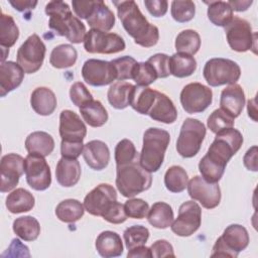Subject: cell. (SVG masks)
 I'll return each mask as SVG.
<instances>
[{
	"instance_id": "obj_1",
	"label": "cell",
	"mask_w": 258,
	"mask_h": 258,
	"mask_svg": "<svg viewBox=\"0 0 258 258\" xmlns=\"http://www.w3.org/2000/svg\"><path fill=\"white\" fill-rule=\"evenodd\" d=\"M243 144L242 133L229 128L217 133L207 154L200 160L199 170L202 177L211 183H217L223 176L229 160Z\"/></svg>"
},
{
	"instance_id": "obj_2",
	"label": "cell",
	"mask_w": 258,
	"mask_h": 258,
	"mask_svg": "<svg viewBox=\"0 0 258 258\" xmlns=\"http://www.w3.org/2000/svg\"><path fill=\"white\" fill-rule=\"evenodd\" d=\"M113 3L117 8L118 17L124 29L134 38L136 44L151 47L158 42V28L148 22L134 1H114Z\"/></svg>"
},
{
	"instance_id": "obj_3",
	"label": "cell",
	"mask_w": 258,
	"mask_h": 258,
	"mask_svg": "<svg viewBox=\"0 0 258 258\" xmlns=\"http://www.w3.org/2000/svg\"><path fill=\"white\" fill-rule=\"evenodd\" d=\"M45 14L49 16L48 26L57 35L64 36L73 43H81L87 34L85 24L73 15L70 6L62 1H50L45 5Z\"/></svg>"
},
{
	"instance_id": "obj_4",
	"label": "cell",
	"mask_w": 258,
	"mask_h": 258,
	"mask_svg": "<svg viewBox=\"0 0 258 258\" xmlns=\"http://www.w3.org/2000/svg\"><path fill=\"white\" fill-rule=\"evenodd\" d=\"M170 141L166 130L151 127L143 135V146L139 155V163L148 172H156L163 163L164 154Z\"/></svg>"
},
{
	"instance_id": "obj_5",
	"label": "cell",
	"mask_w": 258,
	"mask_h": 258,
	"mask_svg": "<svg viewBox=\"0 0 258 258\" xmlns=\"http://www.w3.org/2000/svg\"><path fill=\"white\" fill-rule=\"evenodd\" d=\"M151 183V173L141 166L139 159L117 166L116 186L123 197L133 198L147 190Z\"/></svg>"
},
{
	"instance_id": "obj_6",
	"label": "cell",
	"mask_w": 258,
	"mask_h": 258,
	"mask_svg": "<svg viewBox=\"0 0 258 258\" xmlns=\"http://www.w3.org/2000/svg\"><path fill=\"white\" fill-rule=\"evenodd\" d=\"M249 240V234L245 227L239 224H232L217 239L211 256L236 258L241 251L247 248Z\"/></svg>"
},
{
	"instance_id": "obj_7",
	"label": "cell",
	"mask_w": 258,
	"mask_h": 258,
	"mask_svg": "<svg viewBox=\"0 0 258 258\" xmlns=\"http://www.w3.org/2000/svg\"><path fill=\"white\" fill-rule=\"evenodd\" d=\"M203 75L211 87L236 84L241 76L239 64L231 59L214 57L209 59L204 67Z\"/></svg>"
},
{
	"instance_id": "obj_8",
	"label": "cell",
	"mask_w": 258,
	"mask_h": 258,
	"mask_svg": "<svg viewBox=\"0 0 258 258\" xmlns=\"http://www.w3.org/2000/svg\"><path fill=\"white\" fill-rule=\"evenodd\" d=\"M205 136L206 127L204 123L198 119L186 118L181 125L176 141L177 153L184 158L194 157L199 153Z\"/></svg>"
},
{
	"instance_id": "obj_9",
	"label": "cell",
	"mask_w": 258,
	"mask_h": 258,
	"mask_svg": "<svg viewBox=\"0 0 258 258\" xmlns=\"http://www.w3.org/2000/svg\"><path fill=\"white\" fill-rule=\"evenodd\" d=\"M45 45L37 34L30 35L17 50V63L25 74H34L42 66Z\"/></svg>"
},
{
	"instance_id": "obj_10",
	"label": "cell",
	"mask_w": 258,
	"mask_h": 258,
	"mask_svg": "<svg viewBox=\"0 0 258 258\" xmlns=\"http://www.w3.org/2000/svg\"><path fill=\"white\" fill-rule=\"evenodd\" d=\"M124 39L113 32L90 29L84 39V48L90 53L111 54L125 49Z\"/></svg>"
},
{
	"instance_id": "obj_11",
	"label": "cell",
	"mask_w": 258,
	"mask_h": 258,
	"mask_svg": "<svg viewBox=\"0 0 258 258\" xmlns=\"http://www.w3.org/2000/svg\"><path fill=\"white\" fill-rule=\"evenodd\" d=\"M225 33L228 44L233 50L245 52L255 48L256 32L252 31V27L247 20L234 16L225 27Z\"/></svg>"
},
{
	"instance_id": "obj_12",
	"label": "cell",
	"mask_w": 258,
	"mask_h": 258,
	"mask_svg": "<svg viewBox=\"0 0 258 258\" xmlns=\"http://www.w3.org/2000/svg\"><path fill=\"white\" fill-rule=\"evenodd\" d=\"M24 173L28 185L35 190H44L51 183L49 165L40 154L28 153L24 158Z\"/></svg>"
},
{
	"instance_id": "obj_13",
	"label": "cell",
	"mask_w": 258,
	"mask_h": 258,
	"mask_svg": "<svg viewBox=\"0 0 258 258\" xmlns=\"http://www.w3.org/2000/svg\"><path fill=\"white\" fill-rule=\"evenodd\" d=\"M212 90L201 83L187 84L180 92L181 106L188 114L204 112L212 104Z\"/></svg>"
},
{
	"instance_id": "obj_14",
	"label": "cell",
	"mask_w": 258,
	"mask_h": 258,
	"mask_svg": "<svg viewBox=\"0 0 258 258\" xmlns=\"http://www.w3.org/2000/svg\"><path fill=\"white\" fill-rule=\"evenodd\" d=\"M202 210L194 201L182 203L178 209V216L170 225L171 231L180 237L192 235L201 226Z\"/></svg>"
},
{
	"instance_id": "obj_15",
	"label": "cell",
	"mask_w": 258,
	"mask_h": 258,
	"mask_svg": "<svg viewBox=\"0 0 258 258\" xmlns=\"http://www.w3.org/2000/svg\"><path fill=\"white\" fill-rule=\"evenodd\" d=\"M116 202V189L109 183H100L85 197L84 208L93 216L103 217Z\"/></svg>"
},
{
	"instance_id": "obj_16",
	"label": "cell",
	"mask_w": 258,
	"mask_h": 258,
	"mask_svg": "<svg viewBox=\"0 0 258 258\" xmlns=\"http://www.w3.org/2000/svg\"><path fill=\"white\" fill-rule=\"evenodd\" d=\"M82 77L90 86L103 87L117 80V73L111 61L90 58L83 64Z\"/></svg>"
},
{
	"instance_id": "obj_17",
	"label": "cell",
	"mask_w": 258,
	"mask_h": 258,
	"mask_svg": "<svg viewBox=\"0 0 258 258\" xmlns=\"http://www.w3.org/2000/svg\"><path fill=\"white\" fill-rule=\"evenodd\" d=\"M188 196L201 203L206 209H214L221 202V189L218 183H211L202 176L196 175L187 182Z\"/></svg>"
},
{
	"instance_id": "obj_18",
	"label": "cell",
	"mask_w": 258,
	"mask_h": 258,
	"mask_svg": "<svg viewBox=\"0 0 258 258\" xmlns=\"http://www.w3.org/2000/svg\"><path fill=\"white\" fill-rule=\"evenodd\" d=\"M1 192L13 189L24 172V158L16 153H8L1 158Z\"/></svg>"
},
{
	"instance_id": "obj_19",
	"label": "cell",
	"mask_w": 258,
	"mask_h": 258,
	"mask_svg": "<svg viewBox=\"0 0 258 258\" xmlns=\"http://www.w3.org/2000/svg\"><path fill=\"white\" fill-rule=\"evenodd\" d=\"M59 135L61 141L83 142L87 135V127L77 113L63 110L59 115Z\"/></svg>"
},
{
	"instance_id": "obj_20",
	"label": "cell",
	"mask_w": 258,
	"mask_h": 258,
	"mask_svg": "<svg viewBox=\"0 0 258 258\" xmlns=\"http://www.w3.org/2000/svg\"><path fill=\"white\" fill-rule=\"evenodd\" d=\"M83 156L86 163L94 170L104 169L110 161V150L101 140H92L84 145Z\"/></svg>"
},
{
	"instance_id": "obj_21",
	"label": "cell",
	"mask_w": 258,
	"mask_h": 258,
	"mask_svg": "<svg viewBox=\"0 0 258 258\" xmlns=\"http://www.w3.org/2000/svg\"><path fill=\"white\" fill-rule=\"evenodd\" d=\"M245 105V94L242 87L238 84H232L221 93L220 106L232 118L238 117Z\"/></svg>"
},
{
	"instance_id": "obj_22",
	"label": "cell",
	"mask_w": 258,
	"mask_h": 258,
	"mask_svg": "<svg viewBox=\"0 0 258 258\" xmlns=\"http://www.w3.org/2000/svg\"><path fill=\"white\" fill-rule=\"evenodd\" d=\"M148 115L154 121L171 124L177 118V110L173 102L165 94L156 91L155 99Z\"/></svg>"
},
{
	"instance_id": "obj_23",
	"label": "cell",
	"mask_w": 258,
	"mask_h": 258,
	"mask_svg": "<svg viewBox=\"0 0 258 258\" xmlns=\"http://www.w3.org/2000/svg\"><path fill=\"white\" fill-rule=\"evenodd\" d=\"M24 74L18 63L11 60L2 61L0 66V96L4 97L18 88L23 81Z\"/></svg>"
},
{
	"instance_id": "obj_24",
	"label": "cell",
	"mask_w": 258,
	"mask_h": 258,
	"mask_svg": "<svg viewBox=\"0 0 258 258\" xmlns=\"http://www.w3.org/2000/svg\"><path fill=\"white\" fill-rule=\"evenodd\" d=\"M55 177L57 182L64 187L78 183L81 177V164L77 159L61 157L56 164Z\"/></svg>"
},
{
	"instance_id": "obj_25",
	"label": "cell",
	"mask_w": 258,
	"mask_h": 258,
	"mask_svg": "<svg viewBox=\"0 0 258 258\" xmlns=\"http://www.w3.org/2000/svg\"><path fill=\"white\" fill-rule=\"evenodd\" d=\"M56 97L54 93L46 87H38L34 89L30 97V105L32 109L41 116L52 114L56 108Z\"/></svg>"
},
{
	"instance_id": "obj_26",
	"label": "cell",
	"mask_w": 258,
	"mask_h": 258,
	"mask_svg": "<svg viewBox=\"0 0 258 258\" xmlns=\"http://www.w3.org/2000/svg\"><path fill=\"white\" fill-rule=\"evenodd\" d=\"M96 250L105 258L118 257L123 253L121 237L113 231H104L96 239Z\"/></svg>"
},
{
	"instance_id": "obj_27",
	"label": "cell",
	"mask_w": 258,
	"mask_h": 258,
	"mask_svg": "<svg viewBox=\"0 0 258 258\" xmlns=\"http://www.w3.org/2000/svg\"><path fill=\"white\" fill-rule=\"evenodd\" d=\"M87 23L93 29L109 31L115 25V16L102 0H97L95 1L94 8L87 19Z\"/></svg>"
},
{
	"instance_id": "obj_28",
	"label": "cell",
	"mask_w": 258,
	"mask_h": 258,
	"mask_svg": "<svg viewBox=\"0 0 258 258\" xmlns=\"http://www.w3.org/2000/svg\"><path fill=\"white\" fill-rule=\"evenodd\" d=\"M35 200L33 195L25 188L19 187L11 191L6 198V208L12 214L25 213L34 207Z\"/></svg>"
},
{
	"instance_id": "obj_29",
	"label": "cell",
	"mask_w": 258,
	"mask_h": 258,
	"mask_svg": "<svg viewBox=\"0 0 258 258\" xmlns=\"http://www.w3.org/2000/svg\"><path fill=\"white\" fill-rule=\"evenodd\" d=\"M156 91L149 87L134 86L131 95L129 106H131L137 113L142 115H148V112L155 99Z\"/></svg>"
},
{
	"instance_id": "obj_30",
	"label": "cell",
	"mask_w": 258,
	"mask_h": 258,
	"mask_svg": "<svg viewBox=\"0 0 258 258\" xmlns=\"http://www.w3.org/2000/svg\"><path fill=\"white\" fill-rule=\"evenodd\" d=\"M25 148L29 153H37L45 157L53 151L54 140L46 132L35 131L26 137Z\"/></svg>"
},
{
	"instance_id": "obj_31",
	"label": "cell",
	"mask_w": 258,
	"mask_h": 258,
	"mask_svg": "<svg viewBox=\"0 0 258 258\" xmlns=\"http://www.w3.org/2000/svg\"><path fill=\"white\" fill-rule=\"evenodd\" d=\"M84 121L91 127H101L108 121V113L103 104L98 100H91L80 107Z\"/></svg>"
},
{
	"instance_id": "obj_32",
	"label": "cell",
	"mask_w": 258,
	"mask_h": 258,
	"mask_svg": "<svg viewBox=\"0 0 258 258\" xmlns=\"http://www.w3.org/2000/svg\"><path fill=\"white\" fill-rule=\"evenodd\" d=\"M147 221L154 228L166 229L172 224L173 211L166 203H154L148 211Z\"/></svg>"
},
{
	"instance_id": "obj_33",
	"label": "cell",
	"mask_w": 258,
	"mask_h": 258,
	"mask_svg": "<svg viewBox=\"0 0 258 258\" xmlns=\"http://www.w3.org/2000/svg\"><path fill=\"white\" fill-rule=\"evenodd\" d=\"M134 85L125 81H117L108 90V101L110 105L118 110L129 106L130 95Z\"/></svg>"
},
{
	"instance_id": "obj_34",
	"label": "cell",
	"mask_w": 258,
	"mask_h": 258,
	"mask_svg": "<svg viewBox=\"0 0 258 258\" xmlns=\"http://www.w3.org/2000/svg\"><path fill=\"white\" fill-rule=\"evenodd\" d=\"M12 229L16 236L27 242L36 240L40 234V225L32 216H24L15 219Z\"/></svg>"
},
{
	"instance_id": "obj_35",
	"label": "cell",
	"mask_w": 258,
	"mask_h": 258,
	"mask_svg": "<svg viewBox=\"0 0 258 258\" xmlns=\"http://www.w3.org/2000/svg\"><path fill=\"white\" fill-rule=\"evenodd\" d=\"M197 70V60L192 55L176 52L169 57L170 75L176 78H185Z\"/></svg>"
},
{
	"instance_id": "obj_36",
	"label": "cell",
	"mask_w": 258,
	"mask_h": 258,
	"mask_svg": "<svg viewBox=\"0 0 258 258\" xmlns=\"http://www.w3.org/2000/svg\"><path fill=\"white\" fill-rule=\"evenodd\" d=\"M208 4V18L216 26L226 27L231 20L233 19V10L228 4L224 1H205Z\"/></svg>"
},
{
	"instance_id": "obj_37",
	"label": "cell",
	"mask_w": 258,
	"mask_h": 258,
	"mask_svg": "<svg viewBox=\"0 0 258 258\" xmlns=\"http://www.w3.org/2000/svg\"><path fill=\"white\" fill-rule=\"evenodd\" d=\"M85 208L78 200L69 199L60 202L55 208L56 218L64 223H75L84 216Z\"/></svg>"
},
{
	"instance_id": "obj_38",
	"label": "cell",
	"mask_w": 258,
	"mask_h": 258,
	"mask_svg": "<svg viewBox=\"0 0 258 258\" xmlns=\"http://www.w3.org/2000/svg\"><path fill=\"white\" fill-rule=\"evenodd\" d=\"M78 52L71 44H59L50 53L49 62L55 69H67L74 66L77 61Z\"/></svg>"
},
{
	"instance_id": "obj_39",
	"label": "cell",
	"mask_w": 258,
	"mask_h": 258,
	"mask_svg": "<svg viewBox=\"0 0 258 258\" xmlns=\"http://www.w3.org/2000/svg\"><path fill=\"white\" fill-rule=\"evenodd\" d=\"M174 45L177 52L195 55L201 47L200 34L192 29L182 30L177 34Z\"/></svg>"
},
{
	"instance_id": "obj_40",
	"label": "cell",
	"mask_w": 258,
	"mask_h": 258,
	"mask_svg": "<svg viewBox=\"0 0 258 258\" xmlns=\"http://www.w3.org/2000/svg\"><path fill=\"white\" fill-rule=\"evenodd\" d=\"M19 29L12 16L1 13L0 16V45L2 49H9L18 39Z\"/></svg>"
},
{
	"instance_id": "obj_41",
	"label": "cell",
	"mask_w": 258,
	"mask_h": 258,
	"mask_svg": "<svg viewBox=\"0 0 258 258\" xmlns=\"http://www.w3.org/2000/svg\"><path fill=\"white\" fill-rule=\"evenodd\" d=\"M188 182L186 171L179 165L170 166L164 174L165 187L171 192H181Z\"/></svg>"
},
{
	"instance_id": "obj_42",
	"label": "cell",
	"mask_w": 258,
	"mask_h": 258,
	"mask_svg": "<svg viewBox=\"0 0 258 258\" xmlns=\"http://www.w3.org/2000/svg\"><path fill=\"white\" fill-rule=\"evenodd\" d=\"M139 159V154L135 145L129 139H122L115 147V161L116 165H124Z\"/></svg>"
},
{
	"instance_id": "obj_43",
	"label": "cell",
	"mask_w": 258,
	"mask_h": 258,
	"mask_svg": "<svg viewBox=\"0 0 258 258\" xmlns=\"http://www.w3.org/2000/svg\"><path fill=\"white\" fill-rule=\"evenodd\" d=\"M126 248L131 250L144 245L149 238V230L141 225H134L127 228L123 233Z\"/></svg>"
},
{
	"instance_id": "obj_44",
	"label": "cell",
	"mask_w": 258,
	"mask_h": 258,
	"mask_svg": "<svg viewBox=\"0 0 258 258\" xmlns=\"http://www.w3.org/2000/svg\"><path fill=\"white\" fill-rule=\"evenodd\" d=\"M157 79H158V76L154 68L148 61L136 63L132 74V80L135 81L137 86L148 87L150 84L154 83Z\"/></svg>"
},
{
	"instance_id": "obj_45",
	"label": "cell",
	"mask_w": 258,
	"mask_h": 258,
	"mask_svg": "<svg viewBox=\"0 0 258 258\" xmlns=\"http://www.w3.org/2000/svg\"><path fill=\"white\" fill-rule=\"evenodd\" d=\"M196 14V6L192 1H172L171 2V16L172 18L179 22L184 23L190 21Z\"/></svg>"
},
{
	"instance_id": "obj_46",
	"label": "cell",
	"mask_w": 258,
	"mask_h": 258,
	"mask_svg": "<svg viewBox=\"0 0 258 258\" xmlns=\"http://www.w3.org/2000/svg\"><path fill=\"white\" fill-rule=\"evenodd\" d=\"M207 125L212 132L217 134L218 132L223 131L225 129L233 128L234 118H232L222 109H217L209 116Z\"/></svg>"
},
{
	"instance_id": "obj_47",
	"label": "cell",
	"mask_w": 258,
	"mask_h": 258,
	"mask_svg": "<svg viewBox=\"0 0 258 258\" xmlns=\"http://www.w3.org/2000/svg\"><path fill=\"white\" fill-rule=\"evenodd\" d=\"M117 73V81L131 80L137 61L129 55H124L111 60Z\"/></svg>"
},
{
	"instance_id": "obj_48",
	"label": "cell",
	"mask_w": 258,
	"mask_h": 258,
	"mask_svg": "<svg viewBox=\"0 0 258 258\" xmlns=\"http://www.w3.org/2000/svg\"><path fill=\"white\" fill-rule=\"evenodd\" d=\"M124 210L129 218L143 219L148 214L149 205L142 199H130L124 204Z\"/></svg>"
},
{
	"instance_id": "obj_49",
	"label": "cell",
	"mask_w": 258,
	"mask_h": 258,
	"mask_svg": "<svg viewBox=\"0 0 258 258\" xmlns=\"http://www.w3.org/2000/svg\"><path fill=\"white\" fill-rule=\"evenodd\" d=\"M71 101L77 107H82L87 102L93 100L92 94L89 92L87 87L82 82L74 83L70 89Z\"/></svg>"
},
{
	"instance_id": "obj_50",
	"label": "cell",
	"mask_w": 258,
	"mask_h": 258,
	"mask_svg": "<svg viewBox=\"0 0 258 258\" xmlns=\"http://www.w3.org/2000/svg\"><path fill=\"white\" fill-rule=\"evenodd\" d=\"M147 61L154 68L158 78H167L170 75L169 56L165 53H156L150 56Z\"/></svg>"
},
{
	"instance_id": "obj_51",
	"label": "cell",
	"mask_w": 258,
	"mask_h": 258,
	"mask_svg": "<svg viewBox=\"0 0 258 258\" xmlns=\"http://www.w3.org/2000/svg\"><path fill=\"white\" fill-rule=\"evenodd\" d=\"M102 218L111 224L124 223L127 220V215L124 210V205L116 202L114 206Z\"/></svg>"
},
{
	"instance_id": "obj_52",
	"label": "cell",
	"mask_w": 258,
	"mask_h": 258,
	"mask_svg": "<svg viewBox=\"0 0 258 258\" xmlns=\"http://www.w3.org/2000/svg\"><path fill=\"white\" fill-rule=\"evenodd\" d=\"M151 257L160 258V257H174L175 254L173 252L172 245L166 240H157L150 246Z\"/></svg>"
},
{
	"instance_id": "obj_53",
	"label": "cell",
	"mask_w": 258,
	"mask_h": 258,
	"mask_svg": "<svg viewBox=\"0 0 258 258\" xmlns=\"http://www.w3.org/2000/svg\"><path fill=\"white\" fill-rule=\"evenodd\" d=\"M83 142H66L61 141L60 143V153L62 157L77 159L82 153L84 149Z\"/></svg>"
},
{
	"instance_id": "obj_54",
	"label": "cell",
	"mask_w": 258,
	"mask_h": 258,
	"mask_svg": "<svg viewBox=\"0 0 258 258\" xmlns=\"http://www.w3.org/2000/svg\"><path fill=\"white\" fill-rule=\"evenodd\" d=\"M144 5L154 17H162L167 12L168 3L165 0H145Z\"/></svg>"
},
{
	"instance_id": "obj_55",
	"label": "cell",
	"mask_w": 258,
	"mask_h": 258,
	"mask_svg": "<svg viewBox=\"0 0 258 258\" xmlns=\"http://www.w3.org/2000/svg\"><path fill=\"white\" fill-rule=\"evenodd\" d=\"M73 10L76 15L82 19H88L95 5V1H81V0H73L72 1Z\"/></svg>"
},
{
	"instance_id": "obj_56",
	"label": "cell",
	"mask_w": 258,
	"mask_h": 258,
	"mask_svg": "<svg viewBox=\"0 0 258 258\" xmlns=\"http://www.w3.org/2000/svg\"><path fill=\"white\" fill-rule=\"evenodd\" d=\"M12 256V257H18V256H24V257H29V249L27 246H25L24 244L21 243V241L19 239H13L11 241L10 246L7 249L6 253H3L2 256Z\"/></svg>"
},
{
	"instance_id": "obj_57",
	"label": "cell",
	"mask_w": 258,
	"mask_h": 258,
	"mask_svg": "<svg viewBox=\"0 0 258 258\" xmlns=\"http://www.w3.org/2000/svg\"><path fill=\"white\" fill-rule=\"evenodd\" d=\"M243 162L248 170L257 171V146H252L243 157Z\"/></svg>"
},
{
	"instance_id": "obj_58",
	"label": "cell",
	"mask_w": 258,
	"mask_h": 258,
	"mask_svg": "<svg viewBox=\"0 0 258 258\" xmlns=\"http://www.w3.org/2000/svg\"><path fill=\"white\" fill-rule=\"evenodd\" d=\"M9 3L12 5V7L20 12L34 9L37 5V1H31V0H9Z\"/></svg>"
},
{
	"instance_id": "obj_59",
	"label": "cell",
	"mask_w": 258,
	"mask_h": 258,
	"mask_svg": "<svg viewBox=\"0 0 258 258\" xmlns=\"http://www.w3.org/2000/svg\"><path fill=\"white\" fill-rule=\"evenodd\" d=\"M127 257H141V258L151 257L150 249L147 248V247H145L144 245L135 247V248H133V249H131V250H128Z\"/></svg>"
},
{
	"instance_id": "obj_60",
	"label": "cell",
	"mask_w": 258,
	"mask_h": 258,
	"mask_svg": "<svg viewBox=\"0 0 258 258\" xmlns=\"http://www.w3.org/2000/svg\"><path fill=\"white\" fill-rule=\"evenodd\" d=\"M252 3H253L252 0H250V1L249 0H245V1L231 0V1H228V4L232 8V10L233 11H238V12H242V11L247 10Z\"/></svg>"
}]
</instances>
